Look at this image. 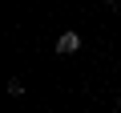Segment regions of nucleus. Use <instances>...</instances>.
Instances as JSON below:
<instances>
[{"label": "nucleus", "mask_w": 121, "mask_h": 113, "mask_svg": "<svg viewBox=\"0 0 121 113\" xmlns=\"http://www.w3.org/2000/svg\"><path fill=\"white\" fill-rule=\"evenodd\" d=\"M77 48H81V36L77 32H60L56 36V52H77Z\"/></svg>", "instance_id": "1"}]
</instances>
